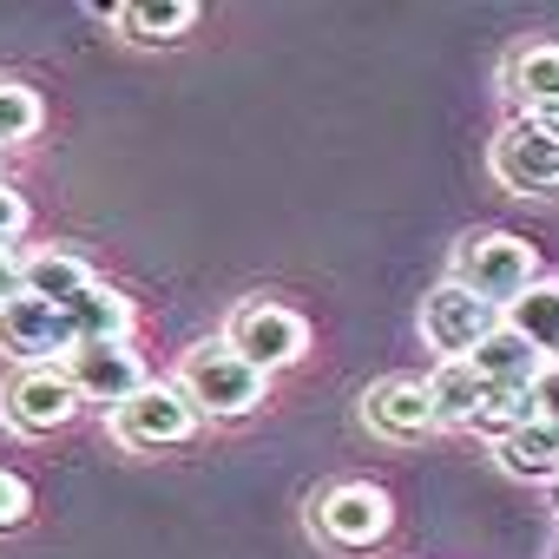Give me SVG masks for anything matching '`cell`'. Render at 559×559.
Here are the masks:
<instances>
[{"label":"cell","mask_w":559,"mask_h":559,"mask_svg":"<svg viewBox=\"0 0 559 559\" xmlns=\"http://www.w3.org/2000/svg\"><path fill=\"white\" fill-rule=\"evenodd\" d=\"M500 323H507V330H520L539 356H552V362H559V276H539V284H533V290L500 317Z\"/></svg>","instance_id":"cell-19"},{"label":"cell","mask_w":559,"mask_h":559,"mask_svg":"<svg viewBox=\"0 0 559 559\" xmlns=\"http://www.w3.org/2000/svg\"><path fill=\"white\" fill-rule=\"evenodd\" d=\"M362 421H369L382 441H421L428 428H441L435 395H428L421 376H382V382L362 395Z\"/></svg>","instance_id":"cell-11"},{"label":"cell","mask_w":559,"mask_h":559,"mask_svg":"<svg viewBox=\"0 0 559 559\" xmlns=\"http://www.w3.org/2000/svg\"><path fill=\"white\" fill-rule=\"evenodd\" d=\"M0 349H8L21 369H47V362H67L80 349L73 323L60 304H40V297H14L0 310Z\"/></svg>","instance_id":"cell-8"},{"label":"cell","mask_w":559,"mask_h":559,"mask_svg":"<svg viewBox=\"0 0 559 559\" xmlns=\"http://www.w3.org/2000/svg\"><path fill=\"white\" fill-rule=\"evenodd\" d=\"M526 421H539L533 395H520V389H493V402L480 408V421H474V428L500 441V435H513V428H526Z\"/></svg>","instance_id":"cell-21"},{"label":"cell","mask_w":559,"mask_h":559,"mask_svg":"<svg viewBox=\"0 0 559 559\" xmlns=\"http://www.w3.org/2000/svg\"><path fill=\"white\" fill-rule=\"evenodd\" d=\"M178 389H185V402H191L198 415H211V421H237V415H250V408L263 402L270 376L250 369V362L217 336V343L185 349V362H178Z\"/></svg>","instance_id":"cell-2"},{"label":"cell","mask_w":559,"mask_h":559,"mask_svg":"<svg viewBox=\"0 0 559 559\" xmlns=\"http://www.w3.org/2000/svg\"><path fill=\"white\" fill-rule=\"evenodd\" d=\"M493 330H500V310L480 304L474 290H461L454 276H448L441 290H428V304H421V336H428V349L441 362H467Z\"/></svg>","instance_id":"cell-5"},{"label":"cell","mask_w":559,"mask_h":559,"mask_svg":"<svg viewBox=\"0 0 559 559\" xmlns=\"http://www.w3.org/2000/svg\"><path fill=\"white\" fill-rule=\"evenodd\" d=\"M191 21H198L191 0H119V8H112V27H119L126 40H139V47H165V40H178Z\"/></svg>","instance_id":"cell-18"},{"label":"cell","mask_w":559,"mask_h":559,"mask_svg":"<svg viewBox=\"0 0 559 559\" xmlns=\"http://www.w3.org/2000/svg\"><path fill=\"white\" fill-rule=\"evenodd\" d=\"M493 461H500V474H513L526 487L559 480V428L552 421H526V428H513V435L493 441Z\"/></svg>","instance_id":"cell-13"},{"label":"cell","mask_w":559,"mask_h":559,"mask_svg":"<svg viewBox=\"0 0 559 559\" xmlns=\"http://www.w3.org/2000/svg\"><path fill=\"white\" fill-rule=\"evenodd\" d=\"M112 435H119L126 448L158 454V448H178V441L198 435V408L185 402L178 382H145L126 408H112Z\"/></svg>","instance_id":"cell-6"},{"label":"cell","mask_w":559,"mask_h":559,"mask_svg":"<svg viewBox=\"0 0 559 559\" xmlns=\"http://www.w3.org/2000/svg\"><path fill=\"white\" fill-rule=\"evenodd\" d=\"M21 230H27V198L14 185H0V250H14Z\"/></svg>","instance_id":"cell-23"},{"label":"cell","mask_w":559,"mask_h":559,"mask_svg":"<svg viewBox=\"0 0 559 559\" xmlns=\"http://www.w3.org/2000/svg\"><path fill=\"white\" fill-rule=\"evenodd\" d=\"M67 323L80 343H126L132 330V297H119L112 284H86L73 304H67Z\"/></svg>","instance_id":"cell-17"},{"label":"cell","mask_w":559,"mask_h":559,"mask_svg":"<svg viewBox=\"0 0 559 559\" xmlns=\"http://www.w3.org/2000/svg\"><path fill=\"white\" fill-rule=\"evenodd\" d=\"M0 415H8L21 435H53V428H67V421L80 415V389L67 382L60 362H47V369H21L8 389H0Z\"/></svg>","instance_id":"cell-10"},{"label":"cell","mask_w":559,"mask_h":559,"mask_svg":"<svg viewBox=\"0 0 559 559\" xmlns=\"http://www.w3.org/2000/svg\"><path fill=\"white\" fill-rule=\"evenodd\" d=\"M467 362H474L493 389H520V395H533V382L552 369V356H539V349H533L520 330H507V323H500V330H493V336L467 356Z\"/></svg>","instance_id":"cell-12"},{"label":"cell","mask_w":559,"mask_h":559,"mask_svg":"<svg viewBox=\"0 0 559 559\" xmlns=\"http://www.w3.org/2000/svg\"><path fill=\"white\" fill-rule=\"evenodd\" d=\"M40 132V99L21 80H0V145H21Z\"/></svg>","instance_id":"cell-20"},{"label":"cell","mask_w":559,"mask_h":559,"mask_svg":"<svg viewBox=\"0 0 559 559\" xmlns=\"http://www.w3.org/2000/svg\"><path fill=\"white\" fill-rule=\"evenodd\" d=\"M86 284H99L86 257H73V250H34L27 257V276H21V297H40V304H60L67 310Z\"/></svg>","instance_id":"cell-16"},{"label":"cell","mask_w":559,"mask_h":559,"mask_svg":"<svg viewBox=\"0 0 559 559\" xmlns=\"http://www.w3.org/2000/svg\"><path fill=\"white\" fill-rule=\"evenodd\" d=\"M493 178L513 191V198H552L559 191V139L539 126V119H513L500 126L493 139Z\"/></svg>","instance_id":"cell-7"},{"label":"cell","mask_w":559,"mask_h":559,"mask_svg":"<svg viewBox=\"0 0 559 559\" xmlns=\"http://www.w3.org/2000/svg\"><path fill=\"white\" fill-rule=\"evenodd\" d=\"M27 513H34V493H27V480L0 467V533H14Z\"/></svg>","instance_id":"cell-22"},{"label":"cell","mask_w":559,"mask_h":559,"mask_svg":"<svg viewBox=\"0 0 559 559\" xmlns=\"http://www.w3.org/2000/svg\"><path fill=\"white\" fill-rule=\"evenodd\" d=\"M21 276H27V257H14V250H0V310H8V304L21 297Z\"/></svg>","instance_id":"cell-25"},{"label":"cell","mask_w":559,"mask_h":559,"mask_svg":"<svg viewBox=\"0 0 559 559\" xmlns=\"http://www.w3.org/2000/svg\"><path fill=\"white\" fill-rule=\"evenodd\" d=\"M224 343H230V349H237L250 369L276 376V369L304 362V349H310V323H304L290 304L250 297V304H237V310H230V323H224Z\"/></svg>","instance_id":"cell-3"},{"label":"cell","mask_w":559,"mask_h":559,"mask_svg":"<svg viewBox=\"0 0 559 559\" xmlns=\"http://www.w3.org/2000/svg\"><path fill=\"white\" fill-rule=\"evenodd\" d=\"M428 395H435V415H441L448 428H474L480 408L493 402V382H487L474 362H441V369L428 376Z\"/></svg>","instance_id":"cell-15"},{"label":"cell","mask_w":559,"mask_h":559,"mask_svg":"<svg viewBox=\"0 0 559 559\" xmlns=\"http://www.w3.org/2000/svg\"><path fill=\"white\" fill-rule=\"evenodd\" d=\"M310 526H317L330 546H343V552H369V546L389 539L395 500H389L376 480H336V487L310 507Z\"/></svg>","instance_id":"cell-4"},{"label":"cell","mask_w":559,"mask_h":559,"mask_svg":"<svg viewBox=\"0 0 559 559\" xmlns=\"http://www.w3.org/2000/svg\"><path fill=\"white\" fill-rule=\"evenodd\" d=\"M539 126H546V132L559 139V106H552V112H539Z\"/></svg>","instance_id":"cell-26"},{"label":"cell","mask_w":559,"mask_h":559,"mask_svg":"<svg viewBox=\"0 0 559 559\" xmlns=\"http://www.w3.org/2000/svg\"><path fill=\"white\" fill-rule=\"evenodd\" d=\"M552 487H559V480H552Z\"/></svg>","instance_id":"cell-27"},{"label":"cell","mask_w":559,"mask_h":559,"mask_svg":"<svg viewBox=\"0 0 559 559\" xmlns=\"http://www.w3.org/2000/svg\"><path fill=\"white\" fill-rule=\"evenodd\" d=\"M454 284L474 290L480 304H493L507 317L539 284V257L513 230H480V237H461V250H454Z\"/></svg>","instance_id":"cell-1"},{"label":"cell","mask_w":559,"mask_h":559,"mask_svg":"<svg viewBox=\"0 0 559 559\" xmlns=\"http://www.w3.org/2000/svg\"><path fill=\"white\" fill-rule=\"evenodd\" d=\"M533 408H539V421H552V428H559V362L533 382Z\"/></svg>","instance_id":"cell-24"},{"label":"cell","mask_w":559,"mask_h":559,"mask_svg":"<svg viewBox=\"0 0 559 559\" xmlns=\"http://www.w3.org/2000/svg\"><path fill=\"white\" fill-rule=\"evenodd\" d=\"M60 369H67V382L80 389V402H99V408H126V402L152 382L132 343H80Z\"/></svg>","instance_id":"cell-9"},{"label":"cell","mask_w":559,"mask_h":559,"mask_svg":"<svg viewBox=\"0 0 559 559\" xmlns=\"http://www.w3.org/2000/svg\"><path fill=\"white\" fill-rule=\"evenodd\" d=\"M507 93L526 106V119L559 106V40H533L507 60Z\"/></svg>","instance_id":"cell-14"}]
</instances>
